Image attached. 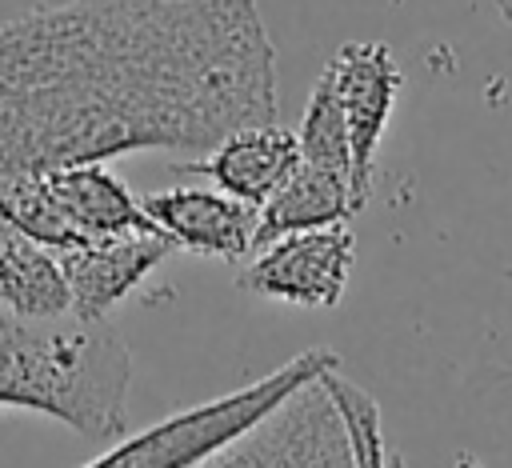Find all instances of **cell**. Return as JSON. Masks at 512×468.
Returning a JSON list of instances; mask_svg holds the SVG:
<instances>
[{
    "label": "cell",
    "instance_id": "ba28073f",
    "mask_svg": "<svg viewBox=\"0 0 512 468\" xmlns=\"http://www.w3.org/2000/svg\"><path fill=\"white\" fill-rule=\"evenodd\" d=\"M168 252L172 244L152 228L112 232L56 252L72 300V320L104 324L168 260Z\"/></svg>",
    "mask_w": 512,
    "mask_h": 468
},
{
    "label": "cell",
    "instance_id": "5b68a950",
    "mask_svg": "<svg viewBox=\"0 0 512 468\" xmlns=\"http://www.w3.org/2000/svg\"><path fill=\"white\" fill-rule=\"evenodd\" d=\"M328 372L288 392L272 412L192 468H356L352 436L328 388Z\"/></svg>",
    "mask_w": 512,
    "mask_h": 468
},
{
    "label": "cell",
    "instance_id": "4fadbf2b",
    "mask_svg": "<svg viewBox=\"0 0 512 468\" xmlns=\"http://www.w3.org/2000/svg\"><path fill=\"white\" fill-rule=\"evenodd\" d=\"M492 4H496V8H500V16L512 24V0H492Z\"/></svg>",
    "mask_w": 512,
    "mask_h": 468
},
{
    "label": "cell",
    "instance_id": "9c48e42d",
    "mask_svg": "<svg viewBox=\"0 0 512 468\" xmlns=\"http://www.w3.org/2000/svg\"><path fill=\"white\" fill-rule=\"evenodd\" d=\"M148 224L172 244L200 260H248L256 252L260 208L220 188H164L140 200Z\"/></svg>",
    "mask_w": 512,
    "mask_h": 468
},
{
    "label": "cell",
    "instance_id": "7c38bea8",
    "mask_svg": "<svg viewBox=\"0 0 512 468\" xmlns=\"http://www.w3.org/2000/svg\"><path fill=\"white\" fill-rule=\"evenodd\" d=\"M328 388L340 404V416L348 424L352 436V452H356V468H392L388 456V440H384V424H380V404L372 400L368 388H360L356 380H344L340 368L328 372Z\"/></svg>",
    "mask_w": 512,
    "mask_h": 468
},
{
    "label": "cell",
    "instance_id": "8fae6325",
    "mask_svg": "<svg viewBox=\"0 0 512 468\" xmlns=\"http://www.w3.org/2000/svg\"><path fill=\"white\" fill-rule=\"evenodd\" d=\"M0 308L24 320L72 316V300L56 252L16 232L4 216H0Z\"/></svg>",
    "mask_w": 512,
    "mask_h": 468
},
{
    "label": "cell",
    "instance_id": "30bf717a",
    "mask_svg": "<svg viewBox=\"0 0 512 468\" xmlns=\"http://www.w3.org/2000/svg\"><path fill=\"white\" fill-rule=\"evenodd\" d=\"M296 152H300L296 132L280 128L276 120H264V124L232 128L200 160L184 164V172L208 176L212 188L264 208L288 184V176L296 168Z\"/></svg>",
    "mask_w": 512,
    "mask_h": 468
},
{
    "label": "cell",
    "instance_id": "8992f818",
    "mask_svg": "<svg viewBox=\"0 0 512 468\" xmlns=\"http://www.w3.org/2000/svg\"><path fill=\"white\" fill-rule=\"evenodd\" d=\"M352 264H356V236L348 220L292 228L264 240L248 256L240 272V288L260 300H276L292 308H336L348 292Z\"/></svg>",
    "mask_w": 512,
    "mask_h": 468
},
{
    "label": "cell",
    "instance_id": "6da1fadb",
    "mask_svg": "<svg viewBox=\"0 0 512 468\" xmlns=\"http://www.w3.org/2000/svg\"><path fill=\"white\" fill-rule=\"evenodd\" d=\"M276 120L256 0H68L0 24V184L128 152L204 156Z\"/></svg>",
    "mask_w": 512,
    "mask_h": 468
},
{
    "label": "cell",
    "instance_id": "3957f363",
    "mask_svg": "<svg viewBox=\"0 0 512 468\" xmlns=\"http://www.w3.org/2000/svg\"><path fill=\"white\" fill-rule=\"evenodd\" d=\"M328 368H340V356L332 348H304V352L288 356L284 364H276L268 376H260L228 396L172 412V416L148 424L144 432L124 436L120 444H112L108 452H100L96 460H88L80 468H192L196 460H204L208 452H216L220 444L240 436L248 424H256L264 412H272L288 392L324 376Z\"/></svg>",
    "mask_w": 512,
    "mask_h": 468
},
{
    "label": "cell",
    "instance_id": "7a4b0ae2",
    "mask_svg": "<svg viewBox=\"0 0 512 468\" xmlns=\"http://www.w3.org/2000/svg\"><path fill=\"white\" fill-rule=\"evenodd\" d=\"M132 356L104 324L24 320L0 308V408L48 416L88 440L124 432Z\"/></svg>",
    "mask_w": 512,
    "mask_h": 468
},
{
    "label": "cell",
    "instance_id": "277c9868",
    "mask_svg": "<svg viewBox=\"0 0 512 468\" xmlns=\"http://www.w3.org/2000/svg\"><path fill=\"white\" fill-rule=\"evenodd\" d=\"M0 216L28 240L64 252L96 236L152 228L140 196L108 168V160L64 164L0 184ZM156 232V228H152Z\"/></svg>",
    "mask_w": 512,
    "mask_h": 468
},
{
    "label": "cell",
    "instance_id": "52a82bcc",
    "mask_svg": "<svg viewBox=\"0 0 512 468\" xmlns=\"http://www.w3.org/2000/svg\"><path fill=\"white\" fill-rule=\"evenodd\" d=\"M320 80L328 84V92H332V100L344 116L356 172L372 184L376 180V156H380L388 120H392V108L404 92V72H400L388 44L352 40L324 64Z\"/></svg>",
    "mask_w": 512,
    "mask_h": 468
}]
</instances>
